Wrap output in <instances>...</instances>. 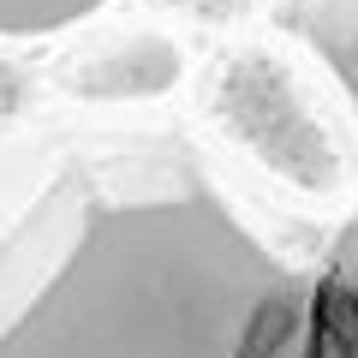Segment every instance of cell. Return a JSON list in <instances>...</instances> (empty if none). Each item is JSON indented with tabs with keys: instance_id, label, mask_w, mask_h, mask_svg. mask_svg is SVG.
<instances>
[{
	"instance_id": "cell-1",
	"label": "cell",
	"mask_w": 358,
	"mask_h": 358,
	"mask_svg": "<svg viewBox=\"0 0 358 358\" xmlns=\"http://www.w3.org/2000/svg\"><path fill=\"white\" fill-rule=\"evenodd\" d=\"M0 358H358V209L293 245L209 179L114 185L0 310Z\"/></svg>"
},
{
	"instance_id": "cell-2",
	"label": "cell",
	"mask_w": 358,
	"mask_h": 358,
	"mask_svg": "<svg viewBox=\"0 0 358 358\" xmlns=\"http://www.w3.org/2000/svg\"><path fill=\"white\" fill-rule=\"evenodd\" d=\"M299 24H305L322 72L334 78V90L346 96V108L358 120V0H305Z\"/></svg>"
}]
</instances>
